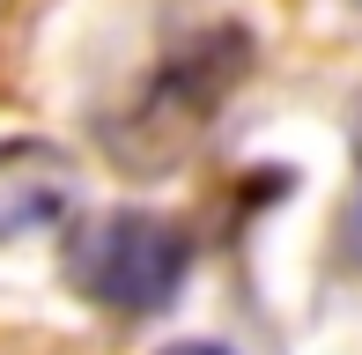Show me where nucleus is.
Segmentation results:
<instances>
[{
    "mask_svg": "<svg viewBox=\"0 0 362 355\" xmlns=\"http://www.w3.org/2000/svg\"><path fill=\"white\" fill-rule=\"evenodd\" d=\"M67 274L89 303L104 311H126V318H148L185 289L192 274V237L163 215H141V207H119V215L89 222L67 252Z\"/></svg>",
    "mask_w": 362,
    "mask_h": 355,
    "instance_id": "f257e3e1",
    "label": "nucleus"
},
{
    "mask_svg": "<svg viewBox=\"0 0 362 355\" xmlns=\"http://www.w3.org/2000/svg\"><path fill=\"white\" fill-rule=\"evenodd\" d=\"M81 207V170L52 141H0V245L45 237Z\"/></svg>",
    "mask_w": 362,
    "mask_h": 355,
    "instance_id": "f03ea898",
    "label": "nucleus"
},
{
    "mask_svg": "<svg viewBox=\"0 0 362 355\" xmlns=\"http://www.w3.org/2000/svg\"><path fill=\"white\" fill-rule=\"evenodd\" d=\"M348 245H355V260H362V178H355V207H348Z\"/></svg>",
    "mask_w": 362,
    "mask_h": 355,
    "instance_id": "7ed1b4c3",
    "label": "nucleus"
},
{
    "mask_svg": "<svg viewBox=\"0 0 362 355\" xmlns=\"http://www.w3.org/2000/svg\"><path fill=\"white\" fill-rule=\"evenodd\" d=\"M163 355H222V348H207V341H177V348H163Z\"/></svg>",
    "mask_w": 362,
    "mask_h": 355,
    "instance_id": "20e7f679",
    "label": "nucleus"
}]
</instances>
